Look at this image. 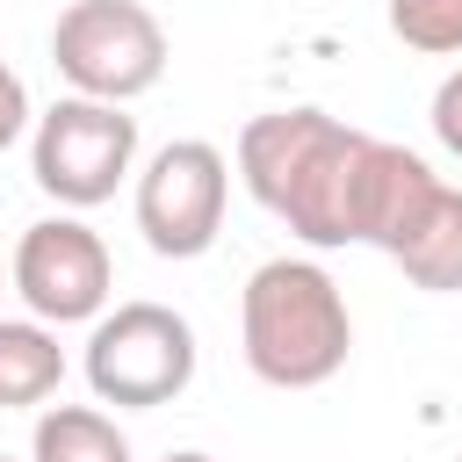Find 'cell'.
I'll return each mask as SVG.
<instances>
[{"mask_svg":"<svg viewBox=\"0 0 462 462\" xmlns=\"http://www.w3.org/2000/svg\"><path fill=\"white\" fill-rule=\"evenodd\" d=\"M368 152H375V137L346 130L325 108H267L238 130V180L303 245L332 253V245H361Z\"/></svg>","mask_w":462,"mask_h":462,"instance_id":"obj_1","label":"cell"},{"mask_svg":"<svg viewBox=\"0 0 462 462\" xmlns=\"http://www.w3.org/2000/svg\"><path fill=\"white\" fill-rule=\"evenodd\" d=\"M238 346H245V368L267 383V390H318L346 368V346H354V318H346V296L339 282L318 267V260H260L245 274V296H238Z\"/></svg>","mask_w":462,"mask_h":462,"instance_id":"obj_2","label":"cell"},{"mask_svg":"<svg viewBox=\"0 0 462 462\" xmlns=\"http://www.w3.org/2000/svg\"><path fill=\"white\" fill-rule=\"evenodd\" d=\"M195 325L166 303H116L87 332V390L116 411H159L195 383Z\"/></svg>","mask_w":462,"mask_h":462,"instance_id":"obj_3","label":"cell"},{"mask_svg":"<svg viewBox=\"0 0 462 462\" xmlns=\"http://www.w3.org/2000/svg\"><path fill=\"white\" fill-rule=\"evenodd\" d=\"M51 65L72 94L130 108L166 79V22L144 0H72L51 29Z\"/></svg>","mask_w":462,"mask_h":462,"instance_id":"obj_4","label":"cell"},{"mask_svg":"<svg viewBox=\"0 0 462 462\" xmlns=\"http://www.w3.org/2000/svg\"><path fill=\"white\" fill-rule=\"evenodd\" d=\"M29 173L58 209H94L137 173V116L116 101L65 94L36 116L29 137Z\"/></svg>","mask_w":462,"mask_h":462,"instance_id":"obj_5","label":"cell"},{"mask_svg":"<svg viewBox=\"0 0 462 462\" xmlns=\"http://www.w3.org/2000/svg\"><path fill=\"white\" fill-rule=\"evenodd\" d=\"M231 159L209 137H173L137 173V231L159 260H202L224 231Z\"/></svg>","mask_w":462,"mask_h":462,"instance_id":"obj_6","label":"cell"},{"mask_svg":"<svg viewBox=\"0 0 462 462\" xmlns=\"http://www.w3.org/2000/svg\"><path fill=\"white\" fill-rule=\"evenodd\" d=\"M7 274H14V296L29 303V318H43V325H94L116 296V260H108L101 231H87L79 217L29 224Z\"/></svg>","mask_w":462,"mask_h":462,"instance_id":"obj_7","label":"cell"},{"mask_svg":"<svg viewBox=\"0 0 462 462\" xmlns=\"http://www.w3.org/2000/svg\"><path fill=\"white\" fill-rule=\"evenodd\" d=\"M404 267L411 289H433V296H455L462 289V188L440 180V195L426 202V217L404 231V245L390 253Z\"/></svg>","mask_w":462,"mask_h":462,"instance_id":"obj_8","label":"cell"},{"mask_svg":"<svg viewBox=\"0 0 462 462\" xmlns=\"http://www.w3.org/2000/svg\"><path fill=\"white\" fill-rule=\"evenodd\" d=\"M65 383V346L43 318H0V411H29L58 397Z\"/></svg>","mask_w":462,"mask_h":462,"instance_id":"obj_9","label":"cell"},{"mask_svg":"<svg viewBox=\"0 0 462 462\" xmlns=\"http://www.w3.org/2000/svg\"><path fill=\"white\" fill-rule=\"evenodd\" d=\"M29 462H137V455L101 404H43L29 433Z\"/></svg>","mask_w":462,"mask_h":462,"instance_id":"obj_10","label":"cell"},{"mask_svg":"<svg viewBox=\"0 0 462 462\" xmlns=\"http://www.w3.org/2000/svg\"><path fill=\"white\" fill-rule=\"evenodd\" d=\"M390 36L426 58L462 51V0H390Z\"/></svg>","mask_w":462,"mask_h":462,"instance_id":"obj_11","label":"cell"},{"mask_svg":"<svg viewBox=\"0 0 462 462\" xmlns=\"http://www.w3.org/2000/svg\"><path fill=\"white\" fill-rule=\"evenodd\" d=\"M426 123H433V137H440V152H455L462 159V65L433 87V108H426Z\"/></svg>","mask_w":462,"mask_h":462,"instance_id":"obj_12","label":"cell"},{"mask_svg":"<svg viewBox=\"0 0 462 462\" xmlns=\"http://www.w3.org/2000/svg\"><path fill=\"white\" fill-rule=\"evenodd\" d=\"M29 123H36V116H29V87H22V72L0 58V152H7Z\"/></svg>","mask_w":462,"mask_h":462,"instance_id":"obj_13","label":"cell"},{"mask_svg":"<svg viewBox=\"0 0 462 462\" xmlns=\"http://www.w3.org/2000/svg\"><path fill=\"white\" fill-rule=\"evenodd\" d=\"M166 462H217V455H202V448H173Z\"/></svg>","mask_w":462,"mask_h":462,"instance_id":"obj_14","label":"cell"},{"mask_svg":"<svg viewBox=\"0 0 462 462\" xmlns=\"http://www.w3.org/2000/svg\"><path fill=\"white\" fill-rule=\"evenodd\" d=\"M7 282H14V274H7V267H0V289H7Z\"/></svg>","mask_w":462,"mask_h":462,"instance_id":"obj_15","label":"cell"},{"mask_svg":"<svg viewBox=\"0 0 462 462\" xmlns=\"http://www.w3.org/2000/svg\"><path fill=\"white\" fill-rule=\"evenodd\" d=\"M0 462H14V455H0Z\"/></svg>","mask_w":462,"mask_h":462,"instance_id":"obj_16","label":"cell"},{"mask_svg":"<svg viewBox=\"0 0 462 462\" xmlns=\"http://www.w3.org/2000/svg\"><path fill=\"white\" fill-rule=\"evenodd\" d=\"M455 462H462V455H455Z\"/></svg>","mask_w":462,"mask_h":462,"instance_id":"obj_17","label":"cell"}]
</instances>
